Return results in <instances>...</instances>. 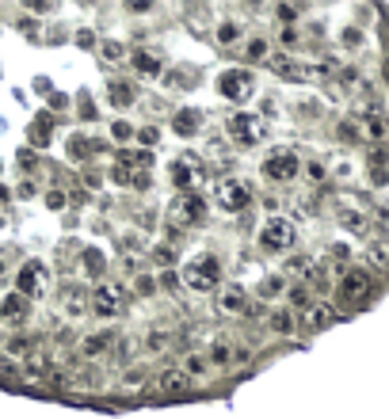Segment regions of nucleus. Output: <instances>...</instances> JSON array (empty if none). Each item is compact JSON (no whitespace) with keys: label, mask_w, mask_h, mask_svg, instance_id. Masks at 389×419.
Listing matches in <instances>:
<instances>
[{"label":"nucleus","mask_w":389,"mask_h":419,"mask_svg":"<svg viewBox=\"0 0 389 419\" xmlns=\"http://www.w3.org/2000/svg\"><path fill=\"white\" fill-rule=\"evenodd\" d=\"M183 286L195 290V294H210V290H222V259L210 252L191 255L183 264Z\"/></svg>","instance_id":"f257e3e1"},{"label":"nucleus","mask_w":389,"mask_h":419,"mask_svg":"<svg viewBox=\"0 0 389 419\" xmlns=\"http://www.w3.org/2000/svg\"><path fill=\"white\" fill-rule=\"evenodd\" d=\"M256 244L264 248L267 255H282V252H290V248L298 244V229H294L286 217H267V222L260 225Z\"/></svg>","instance_id":"f03ea898"},{"label":"nucleus","mask_w":389,"mask_h":419,"mask_svg":"<svg viewBox=\"0 0 389 419\" xmlns=\"http://www.w3.org/2000/svg\"><path fill=\"white\" fill-rule=\"evenodd\" d=\"M260 172H264V180H271V183H294L298 172H302V156L294 153V149H271V153L264 156Z\"/></svg>","instance_id":"7ed1b4c3"},{"label":"nucleus","mask_w":389,"mask_h":419,"mask_svg":"<svg viewBox=\"0 0 389 419\" xmlns=\"http://www.w3.org/2000/svg\"><path fill=\"white\" fill-rule=\"evenodd\" d=\"M225 133H229L237 145H260L267 133L264 118L260 115H249V111H233L229 118H225Z\"/></svg>","instance_id":"20e7f679"},{"label":"nucleus","mask_w":389,"mask_h":419,"mask_svg":"<svg viewBox=\"0 0 389 419\" xmlns=\"http://www.w3.org/2000/svg\"><path fill=\"white\" fill-rule=\"evenodd\" d=\"M374 290V275L366 271V267H348L344 271V279H339V301L344 305H359L366 301Z\"/></svg>","instance_id":"39448f33"},{"label":"nucleus","mask_w":389,"mask_h":419,"mask_svg":"<svg viewBox=\"0 0 389 419\" xmlns=\"http://www.w3.org/2000/svg\"><path fill=\"white\" fill-rule=\"evenodd\" d=\"M218 92H222L229 103H249L252 92H256V80H252L249 69H225L218 76Z\"/></svg>","instance_id":"423d86ee"},{"label":"nucleus","mask_w":389,"mask_h":419,"mask_svg":"<svg viewBox=\"0 0 389 419\" xmlns=\"http://www.w3.org/2000/svg\"><path fill=\"white\" fill-rule=\"evenodd\" d=\"M16 294H23L27 301H34V297H42L46 294V286H50V275H46V264L42 259H27L23 267H19V275H16Z\"/></svg>","instance_id":"0eeeda50"},{"label":"nucleus","mask_w":389,"mask_h":419,"mask_svg":"<svg viewBox=\"0 0 389 419\" xmlns=\"http://www.w3.org/2000/svg\"><path fill=\"white\" fill-rule=\"evenodd\" d=\"M214 202L222 206V210H229V214H240V210L252 202V187L244 180H222L214 187Z\"/></svg>","instance_id":"6e6552de"},{"label":"nucleus","mask_w":389,"mask_h":419,"mask_svg":"<svg viewBox=\"0 0 389 419\" xmlns=\"http://www.w3.org/2000/svg\"><path fill=\"white\" fill-rule=\"evenodd\" d=\"M202 210H207V202H202L199 195H176L172 206H168V222L187 229V225H195L202 217Z\"/></svg>","instance_id":"1a4fd4ad"},{"label":"nucleus","mask_w":389,"mask_h":419,"mask_svg":"<svg viewBox=\"0 0 389 419\" xmlns=\"http://www.w3.org/2000/svg\"><path fill=\"white\" fill-rule=\"evenodd\" d=\"M92 305H96L100 316H118V312L126 309V294L115 286V282H100L96 294H92Z\"/></svg>","instance_id":"9d476101"},{"label":"nucleus","mask_w":389,"mask_h":419,"mask_svg":"<svg viewBox=\"0 0 389 419\" xmlns=\"http://www.w3.org/2000/svg\"><path fill=\"white\" fill-rule=\"evenodd\" d=\"M168 175H172V183L183 191V195H191V187L199 183V164H195L191 156H176L172 168H168Z\"/></svg>","instance_id":"9b49d317"},{"label":"nucleus","mask_w":389,"mask_h":419,"mask_svg":"<svg viewBox=\"0 0 389 419\" xmlns=\"http://www.w3.org/2000/svg\"><path fill=\"white\" fill-rule=\"evenodd\" d=\"M27 316H31V301L23 294L0 297V321L4 324H27Z\"/></svg>","instance_id":"f8f14e48"},{"label":"nucleus","mask_w":389,"mask_h":419,"mask_svg":"<svg viewBox=\"0 0 389 419\" xmlns=\"http://www.w3.org/2000/svg\"><path fill=\"white\" fill-rule=\"evenodd\" d=\"M218 309L225 312V316H240V312H249V294L240 286H222V294H218Z\"/></svg>","instance_id":"ddd939ff"},{"label":"nucleus","mask_w":389,"mask_h":419,"mask_svg":"<svg viewBox=\"0 0 389 419\" xmlns=\"http://www.w3.org/2000/svg\"><path fill=\"white\" fill-rule=\"evenodd\" d=\"M202 111L199 107H183V111H176V118H172V130L180 133V138H195V133H202Z\"/></svg>","instance_id":"4468645a"},{"label":"nucleus","mask_w":389,"mask_h":419,"mask_svg":"<svg viewBox=\"0 0 389 419\" xmlns=\"http://www.w3.org/2000/svg\"><path fill=\"white\" fill-rule=\"evenodd\" d=\"M332 321H336V312H332V305H324V301H309L306 316H302V324H306L309 332H321V328H328Z\"/></svg>","instance_id":"2eb2a0df"},{"label":"nucleus","mask_w":389,"mask_h":419,"mask_svg":"<svg viewBox=\"0 0 389 419\" xmlns=\"http://www.w3.org/2000/svg\"><path fill=\"white\" fill-rule=\"evenodd\" d=\"M157 385H160V393H165V396H183L191 389V378L180 370V366H172V370H165L157 378Z\"/></svg>","instance_id":"dca6fc26"},{"label":"nucleus","mask_w":389,"mask_h":419,"mask_svg":"<svg viewBox=\"0 0 389 419\" xmlns=\"http://www.w3.org/2000/svg\"><path fill=\"white\" fill-rule=\"evenodd\" d=\"M145 385H149V366H141V362L126 366V374L118 378V389H123V393H141Z\"/></svg>","instance_id":"f3484780"},{"label":"nucleus","mask_w":389,"mask_h":419,"mask_svg":"<svg viewBox=\"0 0 389 419\" xmlns=\"http://www.w3.org/2000/svg\"><path fill=\"white\" fill-rule=\"evenodd\" d=\"M130 65L138 69L141 76H149V80L165 73V65H160V54H153V50H138V54L130 58Z\"/></svg>","instance_id":"a211bd4d"},{"label":"nucleus","mask_w":389,"mask_h":419,"mask_svg":"<svg viewBox=\"0 0 389 419\" xmlns=\"http://www.w3.org/2000/svg\"><path fill=\"white\" fill-rule=\"evenodd\" d=\"M134 99H138L134 84H126V80H111L107 84V103H111V107H130Z\"/></svg>","instance_id":"6ab92c4d"},{"label":"nucleus","mask_w":389,"mask_h":419,"mask_svg":"<svg viewBox=\"0 0 389 419\" xmlns=\"http://www.w3.org/2000/svg\"><path fill=\"white\" fill-rule=\"evenodd\" d=\"M111 343H115V336H111V332H96V336H88V339L81 343V351L88 354V358H96V354L111 351Z\"/></svg>","instance_id":"aec40b11"},{"label":"nucleus","mask_w":389,"mask_h":419,"mask_svg":"<svg viewBox=\"0 0 389 419\" xmlns=\"http://www.w3.org/2000/svg\"><path fill=\"white\" fill-rule=\"evenodd\" d=\"M214 39H218V46H237V42H240V27L225 19V23H218Z\"/></svg>","instance_id":"412c9836"},{"label":"nucleus","mask_w":389,"mask_h":419,"mask_svg":"<svg viewBox=\"0 0 389 419\" xmlns=\"http://www.w3.org/2000/svg\"><path fill=\"white\" fill-rule=\"evenodd\" d=\"M363 133H366V138H374V141H381V138L389 133L386 118H381V115H366V118H363Z\"/></svg>","instance_id":"4be33fe9"},{"label":"nucleus","mask_w":389,"mask_h":419,"mask_svg":"<svg viewBox=\"0 0 389 419\" xmlns=\"http://www.w3.org/2000/svg\"><path fill=\"white\" fill-rule=\"evenodd\" d=\"M168 343H172V339H168V332H165V328L149 332V336L141 339V347H145V351H149V354H160V351H165Z\"/></svg>","instance_id":"5701e85b"},{"label":"nucleus","mask_w":389,"mask_h":419,"mask_svg":"<svg viewBox=\"0 0 389 419\" xmlns=\"http://www.w3.org/2000/svg\"><path fill=\"white\" fill-rule=\"evenodd\" d=\"M8 354H16V358H27V354H34V339H31V336H12V339H8Z\"/></svg>","instance_id":"b1692460"},{"label":"nucleus","mask_w":389,"mask_h":419,"mask_svg":"<svg viewBox=\"0 0 389 419\" xmlns=\"http://www.w3.org/2000/svg\"><path fill=\"white\" fill-rule=\"evenodd\" d=\"M92 149H96V145H92V141L84 138V133H73V138H69V156H73V160H84V156L92 153Z\"/></svg>","instance_id":"393cba45"},{"label":"nucleus","mask_w":389,"mask_h":419,"mask_svg":"<svg viewBox=\"0 0 389 419\" xmlns=\"http://www.w3.org/2000/svg\"><path fill=\"white\" fill-rule=\"evenodd\" d=\"M180 370L187 374V378H202V374H207V358H202V354H187Z\"/></svg>","instance_id":"a878e982"},{"label":"nucleus","mask_w":389,"mask_h":419,"mask_svg":"<svg viewBox=\"0 0 389 419\" xmlns=\"http://www.w3.org/2000/svg\"><path fill=\"white\" fill-rule=\"evenodd\" d=\"M339 222L348 225L351 233H359V237L366 233V217H363V214H355V210H344V214H339Z\"/></svg>","instance_id":"bb28decb"},{"label":"nucleus","mask_w":389,"mask_h":419,"mask_svg":"<svg viewBox=\"0 0 389 419\" xmlns=\"http://www.w3.org/2000/svg\"><path fill=\"white\" fill-rule=\"evenodd\" d=\"M366 255H370V264L386 267V264H389V244H386V240H374V244L366 248Z\"/></svg>","instance_id":"cd10ccee"},{"label":"nucleus","mask_w":389,"mask_h":419,"mask_svg":"<svg viewBox=\"0 0 389 419\" xmlns=\"http://www.w3.org/2000/svg\"><path fill=\"white\" fill-rule=\"evenodd\" d=\"M145 168V164H153V153H138V149H130V153H123V168Z\"/></svg>","instance_id":"c85d7f7f"},{"label":"nucleus","mask_w":389,"mask_h":419,"mask_svg":"<svg viewBox=\"0 0 389 419\" xmlns=\"http://www.w3.org/2000/svg\"><path fill=\"white\" fill-rule=\"evenodd\" d=\"M286 301L294 305V309H309V290L306 286H290L286 290Z\"/></svg>","instance_id":"c756f323"},{"label":"nucleus","mask_w":389,"mask_h":419,"mask_svg":"<svg viewBox=\"0 0 389 419\" xmlns=\"http://www.w3.org/2000/svg\"><path fill=\"white\" fill-rule=\"evenodd\" d=\"M282 286H286V282H282L279 275H271V279L260 282V297H275V294H282Z\"/></svg>","instance_id":"7c9ffc66"},{"label":"nucleus","mask_w":389,"mask_h":419,"mask_svg":"<svg viewBox=\"0 0 389 419\" xmlns=\"http://www.w3.org/2000/svg\"><path fill=\"white\" fill-rule=\"evenodd\" d=\"M249 58H252V61H267V58H271L264 39H252V42H249Z\"/></svg>","instance_id":"2f4dec72"},{"label":"nucleus","mask_w":389,"mask_h":419,"mask_svg":"<svg viewBox=\"0 0 389 419\" xmlns=\"http://www.w3.org/2000/svg\"><path fill=\"white\" fill-rule=\"evenodd\" d=\"M103 58H107V61H123L126 58L123 42H103Z\"/></svg>","instance_id":"473e14b6"},{"label":"nucleus","mask_w":389,"mask_h":419,"mask_svg":"<svg viewBox=\"0 0 389 419\" xmlns=\"http://www.w3.org/2000/svg\"><path fill=\"white\" fill-rule=\"evenodd\" d=\"M339 138H344V141H359V138H363V130L348 118V122H339Z\"/></svg>","instance_id":"72a5a7b5"},{"label":"nucleus","mask_w":389,"mask_h":419,"mask_svg":"<svg viewBox=\"0 0 389 419\" xmlns=\"http://www.w3.org/2000/svg\"><path fill=\"white\" fill-rule=\"evenodd\" d=\"M271 328H275V332H290V328H294L290 312H275V316H271Z\"/></svg>","instance_id":"f704fd0d"},{"label":"nucleus","mask_w":389,"mask_h":419,"mask_svg":"<svg viewBox=\"0 0 389 419\" xmlns=\"http://www.w3.org/2000/svg\"><path fill=\"white\" fill-rule=\"evenodd\" d=\"M84 267H92V275H100V271H103V259H100V252H84Z\"/></svg>","instance_id":"c9c22d12"},{"label":"nucleus","mask_w":389,"mask_h":419,"mask_svg":"<svg viewBox=\"0 0 389 419\" xmlns=\"http://www.w3.org/2000/svg\"><path fill=\"white\" fill-rule=\"evenodd\" d=\"M279 42H282V46H298V31H294V27H282Z\"/></svg>","instance_id":"e433bc0d"},{"label":"nucleus","mask_w":389,"mask_h":419,"mask_svg":"<svg viewBox=\"0 0 389 419\" xmlns=\"http://www.w3.org/2000/svg\"><path fill=\"white\" fill-rule=\"evenodd\" d=\"M141 141H145V145H157V138H160V130H157V126H141Z\"/></svg>","instance_id":"4c0bfd02"},{"label":"nucleus","mask_w":389,"mask_h":419,"mask_svg":"<svg viewBox=\"0 0 389 419\" xmlns=\"http://www.w3.org/2000/svg\"><path fill=\"white\" fill-rule=\"evenodd\" d=\"M229 358H233V351H229L225 343H218V347H214V362H218V366H225Z\"/></svg>","instance_id":"58836bf2"},{"label":"nucleus","mask_w":389,"mask_h":419,"mask_svg":"<svg viewBox=\"0 0 389 419\" xmlns=\"http://www.w3.org/2000/svg\"><path fill=\"white\" fill-rule=\"evenodd\" d=\"M359 42H363V34H359L355 27H348V31H344V46H359Z\"/></svg>","instance_id":"ea45409f"},{"label":"nucleus","mask_w":389,"mask_h":419,"mask_svg":"<svg viewBox=\"0 0 389 419\" xmlns=\"http://www.w3.org/2000/svg\"><path fill=\"white\" fill-rule=\"evenodd\" d=\"M111 133H115L118 141H126V138H130L134 130H130V126H126V122H115V126H111Z\"/></svg>","instance_id":"a19ab883"},{"label":"nucleus","mask_w":389,"mask_h":419,"mask_svg":"<svg viewBox=\"0 0 389 419\" xmlns=\"http://www.w3.org/2000/svg\"><path fill=\"white\" fill-rule=\"evenodd\" d=\"M306 172H309V180H313V183H321V180H324V168L317 164V160H313V164L306 168Z\"/></svg>","instance_id":"79ce46f5"},{"label":"nucleus","mask_w":389,"mask_h":419,"mask_svg":"<svg viewBox=\"0 0 389 419\" xmlns=\"http://www.w3.org/2000/svg\"><path fill=\"white\" fill-rule=\"evenodd\" d=\"M46 202H50L54 210H58V206H65V195H61V191H54V195H46Z\"/></svg>","instance_id":"37998d69"},{"label":"nucleus","mask_w":389,"mask_h":419,"mask_svg":"<svg viewBox=\"0 0 389 419\" xmlns=\"http://www.w3.org/2000/svg\"><path fill=\"white\" fill-rule=\"evenodd\" d=\"M138 290H141V294H153V290H157V282H153V279H138Z\"/></svg>","instance_id":"c03bdc74"},{"label":"nucleus","mask_w":389,"mask_h":419,"mask_svg":"<svg viewBox=\"0 0 389 419\" xmlns=\"http://www.w3.org/2000/svg\"><path fill=\"white\" fill-rule=\"evenodd\" d=\"M381 76H386V84H389V58H386V65H381Z\"/></svg>","instance_id":"a18cd8bd"}]
</instances>
